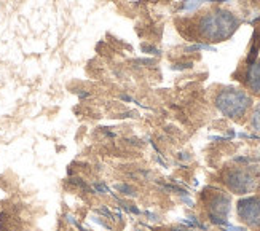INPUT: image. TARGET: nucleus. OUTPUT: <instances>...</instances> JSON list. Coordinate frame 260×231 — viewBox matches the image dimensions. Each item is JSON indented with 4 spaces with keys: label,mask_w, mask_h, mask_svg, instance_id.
<instances>
[{
    "label": "nucleus",
    "mask_w": 260,
    "mask_h": 231,
    "mask_svg": "<svg viewBox=\"0 0 260 231\" xmlns=\"http://www.w3.org/2000/svg\"><path fill=\"white\" fill-rule=\"evenodd\" d=\"M238 215L252 228H260V196H251L238 203Z\"/></svg>",
    "instance_id": "5"
},
{
    "label": "nucleus",
    "mask_w": 260,
    "mask_h": 231,
    "mask_svg": "<svg viewBox=\"0 0 260 231\" xmlns=\"http://www.w3.org/2000/svg\"><path fill=\"white\" fill-rule=\"evenodd\" d=\"M246 85L252 92L260 96V61L249 64L246 74Z\"/></svg>",
    "instance_id": "6"
},
{
    "label": "nucleus",
    "mask_w": 260,
    "mask_h": 231,
    "mask_svg": "<svg viewBox=\"0 0 260 231\" xmlns=\"http://www.w3.org/2000/svg\"><path fill=\"white\" fill-rule=\"evenodd\" d=\"M208 211H209V217L212 223H217L222 226L229 225L227 215L230 211V198L227 194H223L222 191H216L208 201Z\"/></svg>",
    "instance_id": "4"
},
{
    "label": "nucleus",
    "mask_w": 260,
    "mask_h": 231,
    "mask_svg": "<svg viewBox=\"0 0 260 231\" xmlns=\"http://www.w3.org/2000/svg\"><path fill=\"white\" fill-rule=\"evenodd\" d=\"M251 124H252V128H254L255 131L260 133V106H257V109H255V112H254V115H252Z\"/></svg>",
    "instance_id": "7"
},
{
    "label": "nucleus",
    "mask_w": 260,
    "mask_h": 231,
    "mask_svg": "<svg viewBox=\"0 0 260 231\" xmlns=\"http://www.w3.org/2000/svg\"><path fill=\"white\" fill-rule=\"evenodd\" d=\"M240 21L236 19L230 11L217 10L208 13L200 21V34L209 42H222L229 39L232 34L238 27Z\"/></svg>",
    "instance_id": "1"
},
{
    "label": "nucleus",
    "mask_w": 260,
    "mask_h": 231,
    "mask_svg": "<svg viewBox=\"0 0 260 231\" xmlns=\"http://www.w3.org/2000/svg\"><path fill=\"white\" fill-rule=\"evenodd\" d=\"M190 65H191L190 62L188 64H176V65H173V69H176V71H182V69H187Z\"/></svg>",
    "instance_id": "9"
},
{
    "label": "nucleus",
    "mask_w": 260,
    "mask_h": 231,
    "mask_svg": "<svg viewBox=\"0 0 260 231\" xmlns=\"http://www.w3.org/2000/svg\"><path fill=\"white\" fill-rule=\"evenodd\" d=\"M223 182L227 183V187L236 194L251 193L257 188V185H258L257 177L249 169H244V168L229 169L223 176Z\"/></svg>",
    "instance_id": "3"
},
{
    "label": "nucleus",
    "mask_w": 260,
    "mask_h": 231,
    "mask_svg": "<svg viewBox=\"0 0 260 231\" xmlns=\"http://www.w3.org/2000/svg\"><path fill=\"white\" fill-rule=\"evenodd\" d=\"M252 99L247 96L244 91L236 88H225L222 89L216 97L217 109L225 115V117L238 120L251 107Z\"/></svg>",
    "instance_id": "2"
},
{
    "label": "nucleus",
    "mask_w": 260,
    "mask_h": 231,
    "mask_svg": "<svg viewBox=\"0 0 260 231\" xmlns=\"http://www.w3.org/2000/svg\"><path fill=\"white\" fill-rule=\"evenodd\" d=\"M117 188H118L120 191H123L125 194H133V188L128 187V185H117Z\"/></svg>",
    "instance_id": "8"
},
{
    "label": "nucleus",
    "mask_w": 260,
    "mask_h": 231,
    "mask_svg": "<svg viewBox=\"0 0 260 231\" xmlns=\"http://www.w3.org/2000/svg\"><path fill=\"white\" fill-rule=\"evenodd\" d=\"M136 231H142V229H136Z\"/></svg>",
    "instance_id": "10"
}]
</instances>
